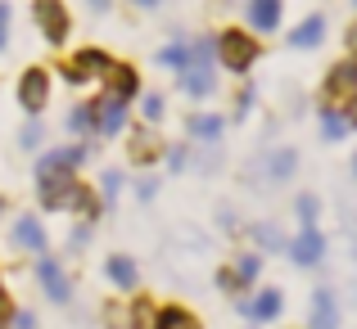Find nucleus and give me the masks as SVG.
<instances>
[{
  "label": "nucleus",
  "instance_id": "5701e85b",
  "mask_svg": "<svg viewBox=\"0 0 357 329\" xmlns=\"http://www.w3.org/2000/svg\"><path fill=\"white\" fill-rule=\"evenodd\" d=\"M158 63H163V68H185V63H190V50H185V45H167V50L158 54Z\"/></svg>",
  "mask_w": 357,
  "mask_h": 329
},
{
  "label": "nucleus",
  "instance_id": "2f4dec72",
  "mask_svg": "<svg viewBox=\"0 0 357 329\" xmlns=\"http://www.w3.org/2000/svg\"><path fill=\"white\" fill-rule=\"evenodd\" d=\"M91 9H96V14H105V9H109V0H91Z\"/></svg>",
  "mask_w": 357,
  "mask_h": 329
},
{
  "label": "nucleus",
  "instance_id": "2eb2a0df",
  "mask_svg": "<svg viewBox=\"0 0 357 329\" xmlns=\"http://www.w3.org/2000/svg\"><path fill=\"white\" fill-rule=\"evenodd\" d=\"M109 280H114V284L118 289H127V294H131V289H136V262H131V257H122V252H118V257H109Z\"/></svg>",
  "mask_w": 357,
  "mask_h": 329
},
{
  "label": "nucleus",
  "instance_id": "a211bd4d",
  "mask_svg": "<svg viewBox=\"0 0 357 329\" xmlns=\"http://www.w3.org/2000/svg\"><path fill=\"white\" fill-rule=\"evenodd\" d=\"M321 136L326 140H344L349 136V122H344L340 109H321Z\"/></svg>",
  "mask_w": 357,
  "mask_h": 329
},
{
  "label": "nucleus",
  "instance_id": "f257e3e1",
  "mask_svg": "<svg viewBox=\"0 0 357 329\" xmlns=\"http://www.w3.org/2000/svg\"><path fill=\"white\" fill-rule=\"evenodd\" d=\"M213 50L222 54V63H227L231 72H249L253 63H258V41H253L249 32H240V27H231V32H222Z\"/></svg>",
  "mask_w": 357,
  "mask_h": 329
},
{
  "label": "nucleus",
  "instance_id": "dca6fc26",
  "mask_svg": "<svg viewBox=\"0 0 357 329\" xmlns=\"http://www.w3.org/2000/svg\"><path fill=\"white\" fill-rule=\"evenodd\" d=\"M154 329H199V321H195L185 307H163V312L154 316Z\"/></svg>",
  "mask_w": 357,
  "mask_h": 329
},
{
  "label": "nucleus",
  "instance_id": "a878e982",
  "mask_svg": "<svg viewBox=\"0 0 357 329\" xmlns=\"http://www.w3.org/2000/svg\"><path fill=\"white\" fill-rule=\"evenodd\" d=\"M298 217H303V225H312L317 221V199H307V194H303V199H298Z\"/></svg>",
  "mask_w": 357,
  "mask_h": 329
},
{
  "label": "nucleus",
  "instance_id": "bb28decb",
  "mask_svg": "<svg viewBox=\"0 0 357 329\" xmlns=\"http://www.w3.org/2000/svg\"><path fill=\"white\" fill-rule=\"evenodd\" d=\"M9 329H36V316L32 312H14L9 316Z\"/></svg>",
  "mask_w": 357,
  "mask_h": 329
},
{
  "label": "nucleus",
  "instance_id": "7c9ffc66",
  "mask_svg": "<svg viewBox=\"0 0 357 329\" xmlns=\"http://www.w3.org/2000/svg\"><path fill=\"white\" fill-rule=\"evenodd\" d=\"M349 50H353V54H357V23H353V27H349Z\"/></svg>",
  "mask_w": 357,
  "mask_h": 329
},
{
  "label": "nucleus",
  "instance_id": "ddd939ff",
  "mask_svg": "<svg viewBox=\"0 0 357 329\" xmlns=\"http://www.w3.org/2000/svg\"><path fill=\"white\" fill-rule=\"evenodd\" d=\"M109 95L127 104V99L136 95V68H127V63H109Z\"/></svg>",
  "mask_w": 357,
  "mask_h": 329
},
{
  "label": "nucleus",
  "instance_id": "cd10ccee",
  "mask_svg": "<svg viewBox=\"0 0 357 329\" xmlns=\"http://www.w3.org/2000/svg\"><path fill=\"white\" fill-rule=\"evenodd\" d=\"M9 41V5H0V50H5Z\"/></svg>",
  "mask_w": 357,
  "mask_h": 329
},
{
  "label": "nucleus",
  "instance_id": "473e14b6",
  "mask_svg": "<svg viewBox=\"0 0 357 329\" xmlns=\"http://www.w3.org/2000/svg\"><path fill=\"white\" fill-rule=\"evenodd\" d=\"M131 5H140V9H154V5H158V0H131Z\"/></svg>",
  "mask_w": 357,
  "mask_h": 329
},
{
  "label": "nucleus",
  "instance_id": "f704fd0d",
  "mask_svg": "<svg viewBox=\"0 0 357 329\" xmlns=\"http://www.w3.org/2000/svg\"><path fill=\"white\" fill-rule=\"evenodd\" d=\"M353 176H357V154H353Z\"/></svg>",
  "mask_w": 357,
  "mask_h": 329
},
{
  "label": "nucleus",
  "instance_id": "c85d7f7f",
  "mask_svg": "<svg viewBox=\"0 0 357 329\" xmlns=\"http://www.w3.org/2000/svg\"><path fill=\"white\" fill-rule=\"evenodd\" d=\"M18 140H23V149H32L36 140H41V127H27V131H23V136H18Z\"/></svg>",
  "mask_w": 357,
  "mask_h": 329
},
{
  "label": "nucleus",
  "instance_id": "c756f323",
  "mask_svg": "<svg viewBox=\"0 0 357 329\" xmlns=\"http://www.w3.org/2000/svg\"><path fill=\"white\" fill-rule=\"evenodd\" d=\"M344 122H349V127H357V95L349 99V113H344Z\"/></svg>",
  "mask_w": 357,
  "mask_h": 329
},
{
  "label": "nucleus",
  "instance_id": "6e6552de",
  "mask_svg": "<svg viewBox=\"0 0 357 329\" xmlns=\"http://www.w3.org/2000/svg\"><path fill=\"white\" fill-rule=\"evenodd\" d=\"M312 329H340V303H335L331 289H317L312 294V312H307Z\"/></svg>",
  "mask_w": 357,
  "mask_h": 329
},
{
  "label": "nucleus",
  "instance_id": "7ed1b4c3",
  "mask_svg": "<svg viewBox=\"0 0 357 329\" xmlns=\"http://www.w3.org/2000/svg\"><path fill=\"white\" fill-rule=\"evenodd\" d=\"M122 122H127V104H122V99L105 95V99L91 104V131H100V136H118Z\"/></svg>",
  "mask_w": 357,
  "mask_h": 329
},
{
  "label": "nucleus",
  "instance_id": "f3484780",
  "mask_svg": "<svg viewBox=\"0 0 357 329\" xmlns=\"http://www.w3.org/2000/svg\"><path fill=\"white\" fill-rule=\"evenodd\" d=\"M294 163H298V158L289 154V149H276V154L267 158V181H285V176H294Z\"/></svg>",
  "mask_w": 357,
  "mask_h": 329
},
{
  "label": "nucleus",
  "instance_id": "b1692460",
  "mask_svg": "<svg viewBox=\"0 0 357 329\" xmlns=\"http://www.w3.org/2000/svg\"><path fill=\"white\" fill-rule=\"evenodd\" d=\"M68 127H73V131H91V104L73 109V113H68Z\"/></svg>",
  "mask_w": 357,
  "mask_h": 329
},
{
  "label": "nucleus",
  "instance_id": "f03ea898",
  "mask_svg": "<svg viewBox=\"0 0 357 329\" xmlns=\"http://www.w3.org/2000/svg\"><path fill=\"white\" fill-rule=\"evenodd\" d=\"M36 23H41L45 41L50 45H63L68 41V14H63V0H36Z\"/></svg>",
  "mask_w": 357,
  "mask_h": 329
},
{
  "label": "nucleus",
  "instance_id": "6ab92c4d",
  "mask_svg": "<svg viewBox=\"0 0 357 329\" xmlns=\"http://www.w3.org/2000/svg\"><path fill=\"white\" fill-rule=\"evenodd\" d=\"M190 131L199 140H218L222 136V118H213V113H199V118H190Z\"/></svg>",
  "mask_w": 357,
  "mask_h": 329
},
{
  "label": "nucleus",
  "instance_id": "aec40b11",
  "mask_svg": "<svg viewBox=\"0 0 357 329\" xmlns=\"http://www.w3.org/2000/svg\"><path fill=\"white\" fill-rule=\"evenodd\" d=\"M253 239H258L262 248H285V234H280L271 221H258V225H253Z\"/></svg>",
  "mask_w": 357,
  "mask_h": 329
},
{
  "label": "nucleus",
  "instance_id": "0eeeda50",
  "mask_svg": "<svg viewBox=\"0 0 357 329\" xmlns=\"http://www.w3.org/2000/svg\"><path fill=\"white\" fill-rule=\"evenodd\" d=\"M326 252V239L317 234V225H303V234H298L294 243H289V257L298 262V266H317Z\"/></svg>",
  "mask_w": 357,
  "mask_h": 329
},
{
  "label": "nucleus",
  "instance_id": "4468645a",
  "mask_svg": "<svg viewBox=\"0 0 357 329\" xmlns=\"http://www.w3.org/2000/svg\"><path fill=\"white\" fill-rule=\"evenodd\" d=\"M14 243H18V248H32V252H41V248H45V230H41V225H36L32 217H23V221L14 225Z\"/></svg>",
  "mask_w": 357,
  "mask_h": 329
},
{
  "label": "nucleus",
  "instance_id": "412c9836",
  "mask_svg": "<svg viewBox=\"0 0 357 329\" xmlns=\"http://www.w3.org/2000/svg\"><path fill=\"white\" fill-rule=\"evenodd\" d=\"M258 266H262V262H258V257L249 252V257H240V262H236V271H231V280H236V284H253V280H258Z\"/></svg>",
  "mask_w": 357,
  "mask_h": 329
},
{
  "label": "nucleus",
  "instance_id": "f8f14e48",
  "mask_svg": "<svg viewBox=\"0 0 357 329\" xmlns=\"http://www.w3.org/2000/svg\"><path fill=\"white\" fill-rule=\"evenodd\" d=\"M36 275H41V284H45V294L54 298V303H68V280H63V271H59V262H36Z\"/></svg>",
  "mask_w": 357,
  "mask_h": 329
},
{
  "label": "nucleus",
  "instance_id": "c9c22d12",
  "mask_svg": "<svg viewBox=\"0 0 357 329\" xmlns=\"http://www.w3.org/2000/svg\"><path fill=\"white\" fill-rule=\"evenodd\" d=\"M353 5H357V0H353Z\"/></svg>",
  "mask_w": 357,
  "mask_h": 329
},
{
  "label": "nucleus",
  "instance_id": "4be33fe9",
  "mask_svg": "<svg viewBox=\"0 0 357 329\" xmlns=\"http://www.w3.org/2000/svg\"><path fill=\"white\" fill-rule=\"evenodd\" d=\"M131 154H136V158H140V163H149V158H154V154H158V140H154V136H149V131H140V136H136V140H131Z\"/></svg>",
  "mask_w": 357,
  "mask_h": 329
},
{
  "label": "nucleus",
  "instance_id": "393cba45",
  "mask_svg": "<svg viewBox=\"0 0 357 329\" xmlns=\"http://www.w3.org/2000/svg\"><path fill=\"white\" fill-rule=\"evenodd\" d=\"M140 109H145V118H149V122L163 118V99H158V95H145V104H140Z\"/></svg>",
  "mask_w": 357,
  "mask_h": 329
},
{
  "label": "nucleus",
  "instance_id": "39448f33",
  "mask_svg": "<svg viewBox=\"0 0 357 329\" xmlns=\"http://www.w3.org/2000/svg\"><path fill=\"white\" fill-rule=\"evenodd\" d=\"M45 99H50V77H45L41 68H27L23 81H18V104H23L27 113H41Z\"/></svg>",
  "mask_w": 357,
  "mask_h": 329
},
{
  "label": "nucleus",
  "instance_id": "20e7f679",
  "mask_svg": "<svg viewBox=\"0 0 357 329\" xmlns=\"http://www.w3.org/2000/svg\"><path fill=\"white\" fill-rule=\"evenodd\" d=\"M353 95H357V59H344V63H335V68L326 72V99L349 104Z\"/></svg>",
  "mask_w": 357,
  "mask_h": 329
},
{
  "label": "nucleus",
  "instance_id": "423d86ee",
  "mask_svg": "<svg viewBox=\"0 0 357 329\" xmlns=\"http://www.w3.org/2000/svg\"><path fill=\"white\" fill-rule=\"evenodd\" d=\"M96 72H109V54L105 50H82L77 59L63 68V81H73V86H82V81H91Z\"/></svg>",
  "mask_w": 357,
  "mask_h": 329
},
{
  "label": "nucleus",
  "instance_id": "9d476101",
  "mask_svg": "<svg viewBox=\"0 0 357 329\" xmlns=\"http://www.w3.org/2000/svg\"><path fill=\"white\" fill-rule=\"evenodd\" d=\"M280 307H285L280 289H262L258 298H249V303H244V312H249L253 321H276V316H280Z\"/></svg>",
  "mask_w": 357,
  "mask_h": 329
},
{
  "label": "nucleus",
  "instance_id": "72a5a7b5",
  "mask_svg": "<svg viewBox=\"0 0 357 329\" xmlns=\"http://www.w3.org/2000/svg\"><path fill=\"white\" fill-rule=\"evenodd\" d=\"M0 312H5V289H0Z\"/></svg>",
  "mask_w": 357,
  "mask_h": 329
},
{
  "label": "nucleus",
  "instance_id": "9b49d317",
  "mask_svg": "<svg viewBox=\"0 0 357 329\" xmlns=\"http://www.w3.org/2000/svg\"><path fill=\"white\" fill-rule=\"evenodd\" d=\"M321 36H326V18L312 14V18H303V23L289 32V45H294V50H312V45H321Z\"/></svg>",
  "mask_w": 357,
  "mask_h": 329
},
{
  "label": "nucleus",
  "instance_id": "1a4fd4ad",
  "mask_svg": "<svg viewBox=\"0 0 357 329\" xmlns=\"http://www.w3.org/2000/svg\"><path fill=\"white\" fill-rule=\"evenodd\" d=\"M280 0H249V9H244V14H249V27L253 32H276L280 27Z\"/></svg>",
  "mask_w": 357,
  "mask_h": 329
}]
</instances>
